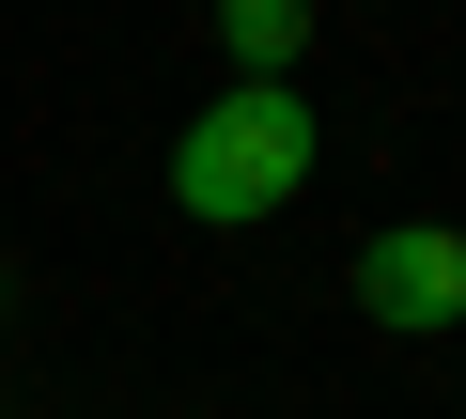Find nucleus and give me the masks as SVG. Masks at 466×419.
Instances as JSON below:
<instances>
[{"label":"nucleus","mask_w":466,"mask_h":419,"mask_svg":"<svg viewBox=\"0 0 466 419\" xmlns=\"http://www.w3.org/2000/svg\"><path fill=\"white\" fill-rule=\"evenodd\" d=\"M296 186H311V94H296V78H233V94L171 140V202H187L202 234L280 218Z\"/></svg>","instance_id":"obj_1"},{"label":"nucleus","mask_w":466,"mask_h":419,"mask_svg":"<svg viewBox=\"0 0 466 419\" xmlns=\"http://www.w3.org/2000/svg\"><path fill=\"white\" fill-rule=\"evenodd\" d=\"M358 311H373V326H404V342H420V326H451V311H466V234H451V218H435V234H420V218H404V234H373V249H358Z\"/></svg>","instance_id":"obj_2"},{"label":"nucleus","mask_w":466,"mask_h":419,"mask_svg":"<svg viewBox=\"0 0 466 419\" xmlns=\"http://www.w3.org/2000/svg\"><path fill=\"white\" fill-rule=\"evenodd\" d=\"M218 47L249 63V78H280V63L311 47V0H218Z\"/></svg>","instance_id":"obj_3"}]
</instances>
